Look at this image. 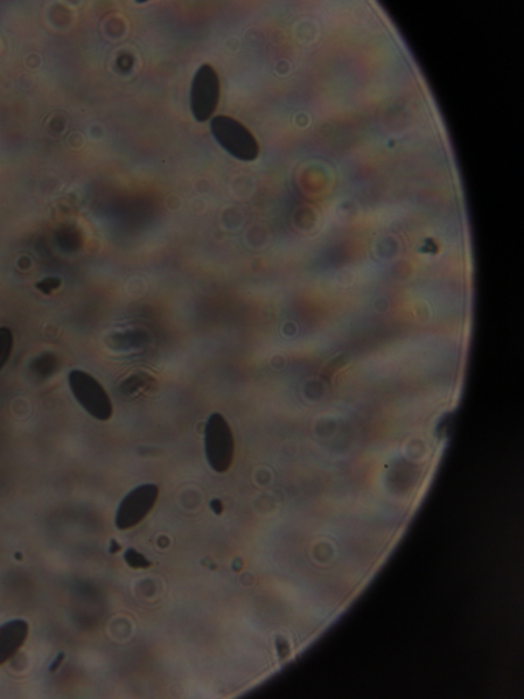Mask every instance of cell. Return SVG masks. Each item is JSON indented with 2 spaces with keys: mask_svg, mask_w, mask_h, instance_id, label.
Here are the masks:
<instances>
[{
  "mask_svg": "<svg viewBox=\"0 0 524 699\" xmlns=\"http://www.w3.org/2000/svg\"><path fill=\"white\" fill-rule=\"evenodd\" d=\"M29 626L22 619L9 621L0 627V666L12 659L24 645Z\"/></svg>",
  "mask_w": 524,
  "mask_h": 699,
  "instance_id": "8992f818",
  "label": "cell"
},
{
  "mask_svg": "<svg viewBox=\"0 0 524 699\" xmlns=\"http://www.w3.org/2000/svg\"><path fill=\"white\" fill-rule=\"evenodd\" d=\"M61 284L59 278H46L45 281L37 284V289L45 293H50L51 291L57 290Z\"/></svg>",
  "mask_w": 524,
  "mask_h": 699,
  "instance_id": "30bf717a",
  "label": "cell"
},
{
  "mask_svg": "<svg viewBox=\"0 0 524 699\" xmlns=\"http://www.w3.org/2000/svg\"><path fill=\"white\" fill-rule=\"evenodd\" d=\"M158 496L159 489L154 484H144L131 491L118 508L117 528L128 530L137 526L152 511Z\"/></svg>",
  "mask_w": 524,
  "mask_h": 699,
  "instance_id": "5b68a950",
  "label": "cell"
},
{
  "mask_svg": "<svg viewBox=\"0 0 524 699\" xmlns=\"http://www.w3.org/2000/svg\"><path fill=\"white\" fill-rule=\"evenodd\" d=\"M54 367L55 359L51 354L40 356V358L33 363V368L39 375H51L52 370H54Z\"/></svg>",
  "mask_w": 524,
  "mask_h": 699,
  "instance_id": "ba28073f",
  "label": "cell"
},
{
  "mask_svg": "<svg viewBox=\"0 0 524 699\" xmlns=\"http://www.w3.org/2000/svg\"><path fill=\"white\" fill-rule=\"evenodd\" d=\"M211 507L216 515H220L223 511V506L220 500H213L211 502Z\"/></svg>",
  "mask_w": 524,
  "mask_h": 699,
  "instance_id": "8fae6325",
  "label": "cell"
},
{
  "mask_svg": "<svg viewBox=\"0 0 524 699\" xmlns=\"http://www.w3.org/2000/svg\"><path fill=\"white\" fill-rule=\"evenodd\" d=\"M124 558L132 568H146L151 565L144 555L139 554L138 552L134 549H129L127 553H125Z\"/></svg>",
  "mask_w": 524,
  "mask_h": 699,
  "instance_id": "9c48e42d",
  "label": "cell"
},
{
  "mask_svg": "<svg viewBox=\"0 0 524 699\" xmlns=\"http://www.w3.org/2000/svg\"><path fill=\"white\" fill-rule=\"evenodd\" d=\"M205 453L215 472L225 473L233 464L235 439L232 429L220 414L209 417L205 426Z\"/></svg>",
  "mask_w": 524,
  "mask_h": 699,
  "instance_id": "3957f363",
  "label": "cell"
},
{
  "mask_svg": "<svg viewBox=\"0 0 524 699\" xmlns=\"http://www.w3.org/2000/svg\"><path fill=\"white\" fill-rule=\"evenodd\" d=\"M220 83L218 73L205 64L195 72L191 88V110L195 120L204 122L214 114L220 102Z\"/></svg>",
  "mask_w": 524,
  "mask_h": 699,
  "instance_id": "277c9868",
  "label": "cell"
},
{
  "mask_svg": "<svg viewBox=\"0 0 524 699\" xmlns=\"http://www.w3.org/2000/svg\"><path fill=\"white\" fill-rule=\"evenodd\" d=\"M68 380L76 401L88 415L99 421H108L113 416V404L107 391L92 375L75 369Z\"/></svg>",
  "mask_w": 524,
  "mask_h": 699,
  "instance_id": "7a4b0ae2",
  "label": "cell"
},
{
  "mask_svg": "<svg viewBox=\"0 0 524 699\" xmlns=\"http://www.w3.org/2000/svg\"><path fill=\"white\" fill-rule=\"evenodd\" d=\"M211 129L216 141L237 159L254 162L260 154V146L253 132L234 118L215 116L211 122Z\"/></svg>",
  "mask_w": 524,
  "mask_h": 699,
  "instance_id": "6da1fadb",
  "label": "cell"
},
{
  "mask_svg": "<svg viewBox=\"0 0 524 699\" xmlns=\"http://www.w3.org/2000/svg\"><path fill=\"white\" fill-rule=\"evenodd\" d=\"M13 348V335L10 328L0 327V372L9 361Z\"/></svg>",
  "mask_w": 524,
  "mask_h": 699,
  "instance_id": "52a82bcc",
  "label": "cell"
}]
</instances>
